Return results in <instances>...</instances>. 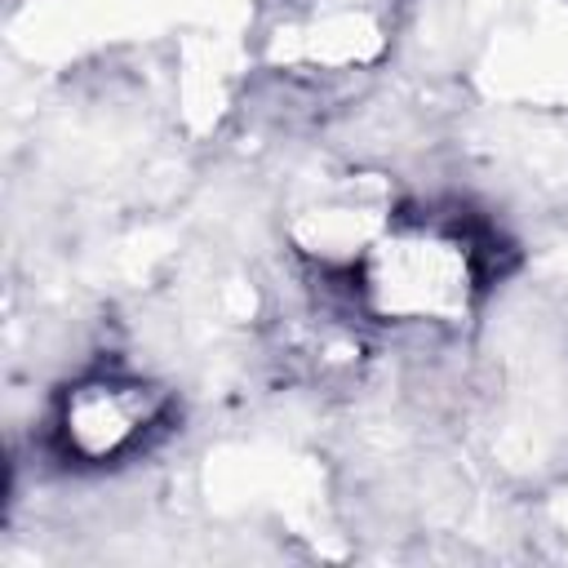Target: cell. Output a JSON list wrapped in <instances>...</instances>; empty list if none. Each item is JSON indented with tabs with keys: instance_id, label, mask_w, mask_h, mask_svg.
Here are the masks:
<instances>
[{
	"instance_id": "cell-1",
	"label": "cell",
	"mask_w": 568,
	"mask_h": 568,
	"mask_svg": "<svg viewBox=\"0 0 568 568\" xmlns=\"http://www.w3.org/2000/svg\"><path fill=\"white\" fill-rule=\"evenodd\" d=\"M479 257L484 248L462 222L404 213L346 262V275L351 293H359L382 320H453L484 284Z\"/></svg>"
},
{
	"instance_id": "cell-2",
	"label": "cell",
	"mask_w": 568,
	"mask_h": 568,
	"mask_svg": "<svg viewBox=\"0 0 568 568\" xmlns=\"http://www.w3.org/2000/svg\"><path fill=\"white\" fill-rule=\"evenodd\" d=\"M399 0H275L271 49L288 67L346 71L386 53Z\"/></svg>"
},
{
	"instance_id": "cell-3",
	"label": "cell",
	"mask_w": 568,
	"mask_h": 568,
	"mask_svg": "<svg viewBox=\"0 0 568 568\" xmlns=\"http://www.w3.org/2000/svg\"><path fill=\"white\" fill-rule=\"evenodd\" d=\"M155 422H160V408L146 386L98 377V382H80L75 390H67L58 435L67 453L84 462H106V457L138 448Z\"/></svg>"
}]
</instances>
